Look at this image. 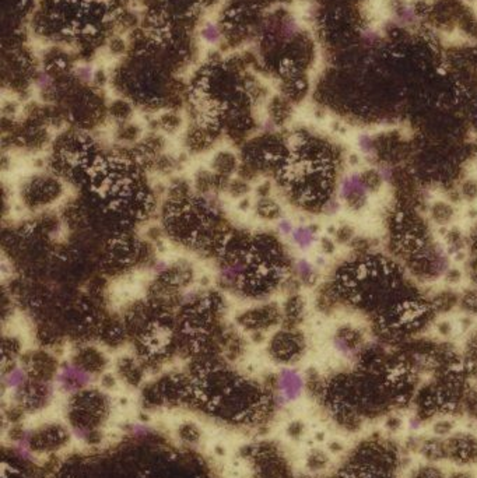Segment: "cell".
<instances>
[{"label": "cell", "mask_w": 477, "mask_h": 478, "mask_svg": "<svg viewBox=\"0 0 477 478\" xmlns=\"http://www.w3.org/2000/svg\"><path fill=\"white\" fill-rule=\"evenodd\" d=\"M304 380L300 372L291 368H286L277 376V393L274 396V403L279 408H283L288 403L296 401L303 395Z\"/></svg>", "instance_id": "6da1fadb"}, {"label": "cell", "mask_w": 477, "mask_h": 478, "mask_svg": "<svg viewBox=\"0 0 477 478\" xmlns=\"http://www.w3.org/2000/svg\"><path fill=\"white\" fill-rule=\"evenodd\" d=\"M94 376L88 369L77 363H65L56 373V385L65 393H76L90 386Z\"/></svg>", "instance_id": "7a4b0ae2"}, {"label": "cell", "mask_w": 477, "mask_h": 478, "mask_svg": "<svg viewBox=\"0 0 477 478\" xmlns=\"http://www.w3.org/2000/svg\"><path fill=\"white\" fill-rule=\"evenodd\" d=\"M368 183L362 179L358 173H353L350 176H346L342 185H340V193L345 199H362L365 198Z\"/></svg>", "instance_id": "3957f363"}, {"label": "cell", "mask_w": 477, "mask_h": 478, "mask_svg": "<svg viewBox=\"0 0 477 478\" xmlns=\"http://www.w3.org/2000/svg\"><path fill=\"white\" fill-rule=\"evenodd\" d=\"M28 382V373L24 368L21 366H14L10 371H7L3 376V383L8 390L13 392H18L21 389H24V386Z\"/></svg>", "instance_id": "277c9868"}, {"label": "cell", "mask_w": 477, "mask_h": 478, "mask_svg": "<svg viewBox=\"0 0 477 478\" xmlns=\"http://www.w3.org/2000/svg\"><path fill=\"white\" fill-rule=\"evenodd\" d=\"M31 440H33V432L31 431H23L20 437L17 438L14 443V452L23 460H31L33 457V449H31Z\"/></svg>", "instance_id": "5b68a950"}, {"label": "cell", "mask_w": 477, "mask_h": 478, "mask_svg": "<svg viewBox=\"0 0 477 478\" xmlns=\"http://www.w3.org/2000/svg\"><path fill=\"white\" fill-rule=\"evenodd\" d=\"M293 240L296 242L301 249H306L313 243L315 240V230L313 227H297L291 234Z\"/></svg>", "instance_id": "8992f818"}, {"label": "cell", "mask_w": 477, "mask_h": 478, "mask_svg": "<svg viewBox=\"0 0 477 478\" xmlns=\"http://www.w3.org/2000/svg\"><path fill=\"white\" fill-rule=\"evenodd\" d=\"M202 38L203 41L210 43V45H216L217 42L220 41L221 38V34H220V30L218 27L213 23H207V24L202 28Z\"/></svg>", "instance_id": "52a82bcc"}, {"label": "cell", "mask_w": 477, "mask_h": 478, "mask_svg": "<svg viewBox=\"0 0 477 478\" xmlns=\"http://www.w3.org/2000/svg\"><path fill=\"white\" fill-rule=\"evenodd\" d=\"M296 272L297 274L301 277V280L304 281H311L313 277V267L311 266V263L305 259H301L298 260L296 264Z\"/></svg>", "instance_id": "ba28073f"}, {"label": "cell", "mask_w": 477, "mask_h": 478, "mask_svg": "<svg viewBox=\"0 0 477 478\" xmlns=\"http://www.w3.org/2000/svg\"><path fill=\"white\" fill-rule=\"evenodd\" d=\"M333 344H335V348L338 350L339 353L342 355H345V357H348V355H351V347H350V344L347 343V340L346 338H343V337H338V338H335V341H333Z\"/></svg>", "instance_id": "9c48e42d"}, {"label": "cell", "mask_w": 477, "mask_h": 478, "mask_svg": "<svg viewBox=\"0 0 477 478\" xmlns=\"http://www.w3.org/2000/svg\"><path fill=\"white\" fill-rule=\"evenodd\" d=\"M76 73H77V76H79V79L80 80H83V81H91L92 79H94V75H95V72H94V69L91 66H80L77 70H76Z\"/></svg>", "instance_id": "30bf717a"}, {"label": "cell", "mask_w": 477, "mask_h": 478, "mask_svg": "<svg viewBox=\"0 0 477 478\" xmlns=\"http://www.w3.org/2000/svg\"><path fill=\"white\" fill-rule=\"evenodd\" d=\"M130 431H132V434L134 435V437L143 438V437H147L151 429H150V427H148V425H146V424L136 422V424H133V425H132Z\"/></svg>", "instance_id": "8fae6325"}, {"label": "cell", "mask_w": 477, "mask_h": 478, "mask_svg": "<svg viewBox=\"0 0 477 478\" xmlns=\"http://www.w3.org/2000/svg\"><path fill=\"white\" fill-rule=\"evenodd\" d=\"M277 228L283 235H291L293 231H294L293 223L290 220H280L279 224H277Z\"/></svg>", "instance_id": "7c38bea8"}, {"label": "cell", "mask_w": 477, "mask_h": 478, "mask_svg": "<svg viewBox=\"0 0 477 478\" xmlns=\"http://www.w3.org/2000/svg\"><path fill=\"white\" fill-rule=\"evenodd\" d=\"M37 84H38V87L42 88V90L49 88L50 85H52V79L46 73H41V75L38 76V79H37Z\"/></svg>", "instance_id": "4fadbf2b"}, {"label": "cell", "mask_w": 477, "mask_h": 478, "mask_svg": "<svg viewBox=\"0 0 477 478\" xmlns=\"http://www.w3.org/2000/svg\"><path fill=\"white\" fill-rule=\"evenodd\" d=\"M74 435L79 440H87L90 438L91 432L90 429L86 427H74Z\"/></svg>", "instance_id": "5bb4252c"}, {"label": "cell", "mask_w": 477, "mask_h": 478, "mask_svg": "<svg viewBox=\"0 0 477 478\" xmlns=\"http://www.w3.org/2000/svg\"><path fill=\"white\" fill-rule=\"evenodd\" d=\"M360 147L364 153H371L374 150V143L371 140L368 136H362L360 139Z\"/></svg>", "instance_id": "9a60e30c"}]
</instances>
